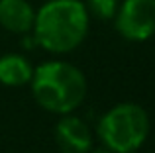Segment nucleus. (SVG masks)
Instances as JSON below:
<instances>
[{"label":"nucleus","instance_id":"obj_8","mask_svg":"<svg viewBox=\"0 0 155 153\" xmlns=\"http://www.w3.org/2000/svg\"><path fill=\"white\" fill-rule=\"evenodd\" d=\"M87 10L98 20H112L118 12L120 0H87Z\"/></svg>","mask_w":155,"mask_h":153},{"label":"nucleus","instance_id":"obj_4","mask_svg":"<svg viewBox=\"0 0 155 153\" xmlns=\"http://www.w3.org/2000/svg\"><path fill=\"white\" fill-rule=\"evenodd\" d=\"M118 34L128 41H145L155 34V0H124L114 16Z\"/></svg>","mask_w":155,"mask_h":153},{"label":"nucleus","instance_id":"obj_1","mask_svg":"<svg viewBox=\"0 0 155 153\" xmlns=\"http://www.w3.org/2000/svg\"><path fill=\"white\" fill-rule=\"evenodd\" d=\"M88 14L81 0H49L34 18V37L51 53H69L87 37Z\"/></svg>","mask_w":155,"mask_h":153},{"label":"nucleus","instance_id":"obj_6","mask_svg":"<svg viewBox=\"0 0 155 153\" xmlns=\"http://www.w3.org/2000/svg\"><path fill=\"white\" fill-rule=\"evenodd\" d=\"M35 12L28 0H0V26L12 34H28L34 28Z\"/></svg>","mask_w":155,"mask_h":153},{"label":"nucleus","instance_id":"obj_7","mask_svg":"<svg viewBox=\"0 0 155 153\" xmlns=\"http://www.w3.org/2000/svg\"><path fill=\"white\" fill-rule=\"evenodd\" d=\"M34 69L22 55L6 53L0 57V83L6 86H24L31 80Z\"/></svg>","mask_w":155,"mask_h":153},{"label":"nucleus","instance_id":"obj_2","mask_svg":"<svg viewBox=\"0 0 155 153\" xmlns=\"http://www.w3.org/2000/svg\"><path fill=\"white\" fill-rule=\"evenodd\" d=\"M30 83L38 104L53 114H69L87 96L84 75L67 61L41 63Z\"/></svg>","mask_w":155,"mask_h":153},{"label":"nucleus","instance_id":"obj_3","mask_svg":"<svg viewBox=\"0 0 155 153\" xmlns=\"http://www.w3.org/2000/svg\"><path fill=\"white\" fill-rule=\"evenodd\" d=\"M149 134V118L137 104L114 106L98 122V138L112 153H134L143 145Z\"/></svg>","mask_w":155,"mask_h":153},{"label":"nucleus","instance_id":"obj_5","mask_svg":"<svg viewBox=\"0 0 155 153\" xmlns=\"http://www.w3.org/2000/svg\"><path fill=\"white\" fill-rule=\"evenodd\" d=\"M55 142L63 153H88L92 147V135L81 118L65 116L55 126Z\"/></svg>","mask_w":155,"mask_h":153},{"label":"nucleus","instance_id":"obj_9","mask_svg":"<svg viewBox=\"0 0 155 153\" xmlns=\"http://www.w3.org/2000/svg\"><path fill=\"white\" fill-rule=\"evenodd\" d=\"M88 153H112V151H110L108 147L102 145V147H96V149H92V151H88Z\"/></svg>","mask_w":155,"mask_h":153}]
</instances>
